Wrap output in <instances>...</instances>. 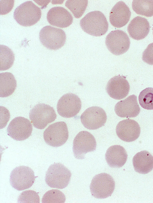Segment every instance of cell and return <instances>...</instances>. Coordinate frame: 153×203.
<instances>
[{
	"label": "cell",
	"mask_w": 153,
	"mask_h": 203,
	"mask_svg": "<svg viewBox=\"0 0 153 203\" xmlns=\"http://www.w3.org/2000/svg\"><path fill=\"white\" fill-rule=\"evenodd\" d=\"M47 19L51 25L61 28L69 26L73 21L71 13L64 8L59 6L50 9L48 12Z\"/></svg>",
	"instance_id": "cell-17"
},
{
	"label": "cell",
	"mask_w": 153,
	"mask_h": 203,
	"mask_svg": "<svg viewBox=\"0 0 153 203\" xmlns=\"http://www.w3.org/2000/svg\"><path fill=\"white\" fill-rule=\"evenodd\" d=\"M105 156L107 164L113 168H120L123 166L128 157L125 148L118 145H113L109 147Z\"/></svg>",
	"instance_id": "cell-20"
},
{
	"label": "cell",
	"mask_w": 153,
	"mask_h": 203,
	"mask_svg": "<svg viewBox=\"0 0 153 203\" xmlns=\"http://www.w3.org/2000/svg\"><path fill=\"white\" fill-rule=\"evenodd\" d=\"M105 43L107 48L111 53L119 55L127 51L130 42L129 37L125 32L117 30L111 31L107 35Z\"/></svg>",
	"instance_id": "cell-10"
},
{
	"label": "cell",
	"mask_w": 153,
	"mask_h": 203,
	"mask_svg": "<svg viewBox=\"0 0 153 203\" xmlns=\"http://www.w3.org/2000/svg\"><path fill=\"white\" fill-rule=\"evenodd\" d=\"M116 130L118 137L127 142L136 140L140 133V128L138 123L129 119L120 122L117 125Z\"/></svg>",
	"instance_id": "cell-14"
},
{
	"label": "cell",
	"mask_w": 153,
	"mask_h": 203,
	"mask_svg": "<svg viewBox=\"0 0 153 203\" xmlns=\"http://www.w3.org/2000/svg\"></svg>",
	"instance_id": "cell-31"
},
{
	"label": "cell",
	"mask_w": 153,
	"mask_h": 203,
	"mask_svg": "<svg viewBox=\"0 0 153 203\" xmlns=\"http://www.w3.org/2000/svg\"><path fill=\"white\" fill-rule=\"evenodd\" d=\"M133 10L137 14L147 17L153 16V0H134L132 4Z\"/></svg>",
	"instance_id": "cell-23"
},
{
	"label": "cell",
	"mask_w": 153,
	"mask_h": 203,
	"mask_svg": "<svg viewBox=\"0 0 153 203\" xmlns=\"http://www.w3.org/2000/svg\"><path fill=\"white\" fill-rule=\"evenodd\" d=\"M40 9L31 1L24 2L15 10L13 17L20 25L30 26L35 24L40 19Z\"/></svg>",
	"instance_id": "cell-2"
},
{
	"label": "cell",
	"mask_w": 153,
	"mask_h": 203,
	"mask_svg": "<svg viewBox=\"0 0 153 203\" xmlns=\"http://www.w3.org/2000/svg\"><path fill=\"white\" fill-rule=\"evenodd\" d=\"M107 119L106 113L102 108L93 106L86 109L80 116L81 122L85 127L96 130L104 126Z\"/></svg>",
	"instance_id": "cell-12"
},
{
	"label": "cell",
	"mask_w": 153,
	"mask_h": 203,
	"mask_svg": "<svg viewBox=\"0 0 153 203\" xmlns=\"http://www.w3.org/2000/svg\"><path fill=\"white\" fill-rule=\"evenodd\" d=\"M132 163L135 170L140 174H147L153 169V156L146 150L136 153L133 158Z\"/></svg>",
	"instance_id": "cell-21"
},
{
	"label": "cell",
	"mask_w": 153,
	"mask_h": 203,
	"mask_svg": "<svg viewBox=\"0 0 153 203\" xmlns=\"http://www.w3.org/2000/svg\"><path fill=\"white\" fill-rule=\"evenodd\" d=\"M18 203L40 202V198L36 192L32 190H27L22 192L18 199Z\"/></svg>",
	"instance_id": "cell-28"
},
{
	"label": "cell",
	"mask_w": 153,
	"mask_h": 203,
	"mask_svg": "<svg viewBox=\"0 0 153 203\" xmlns=\"http://www.w3.org/2000/svg\"><path fill=\"white\" fill-rule=\"evenodd\" d=\"M87 0H68L65 3V6L73 13L76 18L81 17L84 13L88 5Z\"/></svg>",
	"instance_id": "cell-25"
},
{
	"label": "cell",
	"mask_w": 153,
	"mask_h": 203,
	"mask_svg": "<svg viewBox=\"0 0 153 203\" xmlns=\"http://www.w3.org/2000/svg\"><path fill=\"white\" fill-rule=\"evenodd\" d=\"M71 173L64 165L55 163L50 166L46 173L45 181L52 188L62 189L69 184Z\"/></svg>",
	"instance_id": "cell-3"
},
{
	"label": "cell",
	"mask_w": 153,
	"mask_h": 203,
	"mask_svg": "<svg viewBox=\"0 0 153 203\" xmlns=\"http://www.w3.org/2000/svg\"><path fill=\"white\" fill-rule=\"evenodd\" d=\"M96 145L95 139L91 133L86 131H81L77 134L73 141L74 156L77 159H83L87 153L96 150Z\"/></svg>",
	"instance_id": "cell-9"
},
{
	"label": "cell",
	"mask_w": 153,
	"mask_h": 203,
	"mask_svg": "<svg viewBox=\"0 0 153 203\" xmlns=\"http://www.w3.org/2000/svg\"><path fill=\"white\" fill-rule=\"evenodd\" d=\"M81 102L79 97L72 93H66L59 99L57 111L61 116L69 118L76 116L81 107Z\"/></svg>",
	"instance_id": "cell-11"
},
{
	"label": "cell",
	"mask_w": 153,
	"mask_h": 203,
	"mask_svg": "<svg viewBox=\"0 0 153 203\" xmlns=\"http://www.w3.org/2000/svg\"><path fill=\"white\" fill-rule=\"evenodd\" d=\"M130 88L129 84L125 77L119 75L113 77L109 81L106 85V90L112 98L120 100L127 96Z\"/></svg>",
	"instance_id": "cell-15"
},
{
	"label": "cell",
	"mask_w": 153,
	"mask_h": 203,
	"mask_svg": "<svg viewBox=\"0 0 153 203\" xmlns=\"http://www.w3.org/2000/svg\"><path fill=\"white\" fill-rule=\"evenodd\" d=\"M150 27L149 23L147 19L137 16L131 21L128 26L127 30L131 38L138 40L147 36L149 31Z\"/></svg>",
	"instance_id": "cell-19"
},
{
	"label": "cell",
	"mask_w": 153,
	"mask_h": 203,
	"mask_svg": "<svg viewBox=\"0 0 153 203\" xmlns=\"http://www.w3.org/2000/svg\"><path fill=\"white\" fill-rule=\"evenodd\" d=\"M66 198L64 194L57 189L47 191L43 195L42 200V203H63Z\"/></svg>",
	"instance_id": "cell-27"
},
{
	"label": "cell",
	"mask_w": 153,
	"mask_h": 203,
	"mask_svg": "<svg viewBox=\"0 0 153 203\" xmlns=\"http://www.w3.org/2000/svg\"><path fill=\"white\" fill-rule=\"evenodd\" d=\"M140 110L137 97L134 95H130L124 100L119 102L114 107L116 114L123 118L135 117L139 114Z\"/></svg>",
	"instance_id": "cell-16"
},
{
	"label": "cell",
	"mask_w": 153,
	"mask_h": 203,
	"mask_svg": "<svg viewBox=\"0 0 153 203\" xmlns=\"http://www.w3.org/2000/svg\"><path fill=\"white\" fill-rule=\"evenodd\" d=\"M39 39L41 44L46 48L56 50L64 45L66 36L62 29L48 25L43 27L40 30Z\"/></svg>",
	"instance_id": "cell-5"
},
{
	"label": "cell",
	"mask_w": 153,
	"mask_h": 203,
	"mask_svg": "<svg viewBox=\"0 0 153 203\" xmlns=\"http://www.w3.org/2000/svg\"><path fill=\"white\" fill-rule=\"evenodd\" d=\"M0 94L1 97L11 95L16 87V81L13 75L9 72L0 73Z\"/></svg>",
	"instance_id": "cell-22"
},
{
	"label": "cell",
	"mask_w": 153,
	"mask_h": 203,
	"mask_svg": "<svg viewBox=\"0 0 153 203\" xmlns=\"http://www.w3.org/2000/svg\"><path fill=\"white\" fill-rule=\"evenodd\" d=\"M33 127L27 119L21 116L15 117L10 122L7 129L8 135L19 141L25 140L31 135Z\"/></svg>",
	"instance_id": "cell-13"
},
{
	"label": "cell",
	"mask_w": 153,
	"mask_h": 203,
	"mask_svg": "<svg viewBox=\"0 0 153 203\" xmlns=\"http://www.w3.org/2000/svg\"><path fill=\"white\" fill-rule=\"evenodd\" d=\"M82 30L86 33L95 36H100L107 32L108 24L104 14L99 11L87 13L80 21Z\"/></svg>",
	"instance_id": "cell-1"
},
{
	"label": "cell",
	"mask_w": 153,
	"mask_h": 203,
	"mask_svg": "<svg viewBox=\"0 0 153 203\" xmlns=\"http://www.w3.org/2000/svg\"><path fill=\"white\" fill-rule=\"evenodd\" d=\"M143 61L150 65H153V42L149 44L143 53Z\"/></svg>",
	"instance_id": "cell-29"
},
{
	"label": "cell",
	"mask_w": 153,
	"mask_h": 203,
	"mask_svg": "<svg viewBox=\"0 0 153 203\" xmlns=\"http://www.w3.org/2000/svg\"><path fill=\"white\" fill-rule=\"evenodd\" d=\"M131 12L129 8L123 1L117 2L109 13V21L111 24L117 28L121 27L128 22Z\"/></svg>",
	"instance_id": "cell-18"
},
{
	"label": "cell",
	"mask_w": 153,
	"mask_h": 203,
	"mask_svg": "<svg viewBox=\"0 0 153 203\" xmlns=\"http://www.w3.org/2000/svg\"><path fill=\"white\" fill-rule=\"evenodd\" d=\"M35 178L34 172L30 168L21 166L12 170L10 180L13 188L21 191L30 187L34 182Z\"/></svg>",
	"instance_id": "cell-8"
},
{
	"label": "cell",
	"mask_w": 153,
	"mask_h": 203,
	"mask_svg": "<svg viewBox=\"0 0 153 203\" xmlns=\"http://www.w3.org/2000/svg\"><path fill=\"white\" fill-rule=\"evenodd\" d=\"M1 15L6 14L11 11L14 3V0H0Z\"/></svg>",
	"instance_id": "cell-30"
},
{
	"label": "cell",
	"mask_w": 153,
	"mask_h": 203,
	"mask_svg": "<svg viewBox=\"0 0 153 203\" xmlns=\"http://www.w3.org/2000/svg\"><path fill=\"white\" fill-rule=\"evenodd\" d=\"M139 101L143 108L153 110V88L148 87L142 90L139 96Z\"/></svg>",
	"instance_id": "cell-26"
},
{
	"label": "cell",
	"mask_w": 153,
	"mask_h": 203,
	"mask_svg": "<svg viewBox=\"0 0 153 203\" xmlns=\"http://www.w3.org/2000/svg\"><path fill=\"white\" fill-rule=\"evenodd\" d=\"M56 118V113L53 108L44 103L37 104L29 113V118L34 127L39 129H44Z\"/></svg>",
	"instance_id": "cell-6"
},
{
	"label": "cell",
	"mask_w": 153,
	"mask_h": 203,
	"mask_svg": "<svg viewBox=\"0 0 153 203\" xmlns=\"http://www.w3.org/2000/svg\"><path fill=\"white\" fill-rule=\"evenodd\" d=\"M115 182L112 177L105 173L98 174L92 179L90 186L92 195L97 199L110 196L114 192Z\"/></svg>",
	"instance_id": "cell-4"
},
{
	"label": "cell",
	"mask_w": 153,
	"mask_h": 203,
	"mask_svg": "<svg viewBox=\"0 0 153 203\" xmlns=\"http://www.w3.org/2000/svg\"><path fill=\"white\" fill-rule=\"evenodd\" d=\"M68 131L66 123L59 122L50 125L45 130L43 137L45 142L53 147L64 144L68 138Z\"/></svg>",
	"instance_id": "cell-7"
},
{
	"label": "cell",
	"mask_w": 153,
	"mask_h": 203,
	"mask_svg": "<svg viewBox=\"0 0 153 203\" xmlns=\"http://www.w3.org/2000/svg\"><path fill=\"white\" fill-rule=\"evenodd\" d=\"M14 60V54L12 50L5 45H0V70L10 68Z\"/></svg>",
	"instance_id": "cell-24"
}]
</instances>
